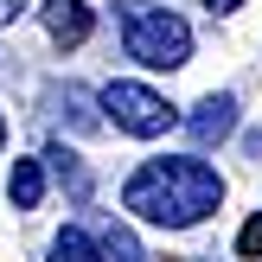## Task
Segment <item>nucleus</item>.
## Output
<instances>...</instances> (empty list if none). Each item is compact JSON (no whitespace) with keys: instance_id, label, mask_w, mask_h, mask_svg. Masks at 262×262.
<instances>
[{"instance_id":"1","label":"nucleus","mask_w":262,"mask_h":262,"mask_svg":"<svg viewBox=\"0 0 262 262\" xmlns=\"http://www.w3.org/2000/svg\"><path fill=\"white\" fill-rule=\"evenodd\" d=\"M122 205L135 217H147V224H160V230H192L224 205V179L205 160H147V166L128 173Z\"/></svg>"},{"instance_id":"2","label":"nucleus","mask_w":262,"mask_h":262,"mask_svg":"<svg viewBox=\"0 0 262 262\" xmlns=\"http://www.w3.org/2000/svg\"><path fill=\"white\" fill-rule=\"evenodd\" d=\"M115 19H122L128 58L147 64V71H179L192 58V26L160 0H115Z\"/></svg>"},{"instance_id":"3","label":"nucleus","mask_w":262,"mask_h":262,"mask_svg":"<svg viewBox=\"0 0 262 262\" xmlns=\"http://www.w3.org/2000/svg\"><path fill=\"white\" fill-rule=\"evenodd\" d=\"M96 109H109V122L122 128V135H135V141H154V135H166V128L179 122V109L160 90H147V83H109L96 96Z\"/></svg>"},{"instance_id":"4","label":"nucleus","mask_w":262,"mask_h":262,"mask_svg":"<svg viewBox=\"0 0 262 262\" xmlns=\"http://www.w3.org/2000/svg\"><path fill=\"white\" fill-rule=\"evenodd\" d=\"M186 135L199 141V147H217V141H230V135H237V96H230V90H217V96L192 102Z\"/></svg>"},{"instance_id":"5","label":"nucleus","mask_w":262,"mask_h":262,"mask_svg":"<svg viewBox=\"0 0 262 262\" xmlns=\"http://www.w3.org/2000/svg\"><path fill=\"white\" fill-rule=\"evenodd\" d=\"M38 13H45L51 45H83L90 38V7L83 0H38Z\"/></svg>"},{"instance_id":"6","label":"nucleus","mask_w":262,"mask_h":262,"mask_svg":"<svg viewBox=\"0 0 262 262\" xmlns=\"http://www.w3.org/2000/svg\"><path fill=\"white\" fill-rule=\"evenodd\" d=\"M90 243H96V262H154L141 250V237L122 224V217H102L96 230H90Z\"/></svg>"},{"instance_id":"7","label":"nucleus","mask_w":262,"mask_h":262,"mask_svg":"<svg viewBox=\"0 0 262 262\" xmlns=\"http://www.w3.org/2000/svg\"><path fill=\"white\" fill-rule=\"evenodd\" d=\"M51 115H58V122H71L77 135L102 128V115H96V96H90L83 83H58V90H51Z\"/></svg>"},{"instance_id":"8","label":"nucleus","mask_w":262,"mask_h":262,"mask_svg":"<svg viewBox=\"0 0 262 262\" xmlns=\"http://www.w3.org/2000/svg\"><path fill=\"white\" fill-rule=\"evenodd\" d=\"M7 199L19 205V211H38V199H45V166H38V160H13Z\"/></svg>"},{"instance_id":"9","label":"nucleus","mask_w":262,"mask_h":262,"mask_svg":"<svg viewBox=\"0 0 262 262\" xmlns=\"http://www.w3.org/2000/svg\"><path fill=\"white\" fill-rule=\"evenodd\" d=\"M45 160H51V173L71 186V199H77V205H90V173H83V160H77L71 147H45Z\"/></svg>"},{"instance_id":"10","label":"nucleus","mask_w":262,"mask_h":262,"mask_svg":"<svg viewBox=\"0 0 262 262\" xmlns=\"http://www.w3.org/2000/svg\"><path fill=\"white\" fill-rule=\"evenodd\" d=\"M51 262H96V243H90V230L64 224L58 237H51Z\"/></svg>"},{"instance_id":"11","label":"nucleus","mask_w":262,"mask_h":262,"mask_svg":"<svg viewBox=\"0 0 262 262\" xmlns=\"http://www.w3.org/2000/svg\"><path fill=\"white\" fill-rule=\"evenodd\" d=\"M237 250H243V256H262V217H250V224H243V237H237Z\"/></svg>"},{"instance_id":"12","label":"nucleus","mask_w":262,"mask_h":262,"mask_svg":"<svg viewBox=\"0 0 262 262\" xmlns=\"http://www.w3.org/2000/svg\"><path fill=\"white\" fill-rule=\"evenodd\" d=\"M19 13H32V0H0V26H13Z\"/></svg>"},{"instance_id":"13","label":"nucleus","mask_w":262,"mask_h":262,"mask_svg":"<svg viewBox=\"0 0 262 262\" xmlns=\"http://www.w3.org/2000/svg\"><path fill=\"white\" fill-rule=\"evenodd\" d=\"M205 7H211V13H237L243 0H205Z\"/></svg>"},{"instance_id":"14","label":"nucleus","mask_w":262,"mask_h":262,"mask_svg":"<svg viewBox=\"0 0 262 262\" xmlns=\"http://www.w3.org/2000/svg\"><path fill=\"white\" fill-rule=\"evenodd\" d=\"M0 147H7V115H0Z\"/></svg>"}]
</instances>
